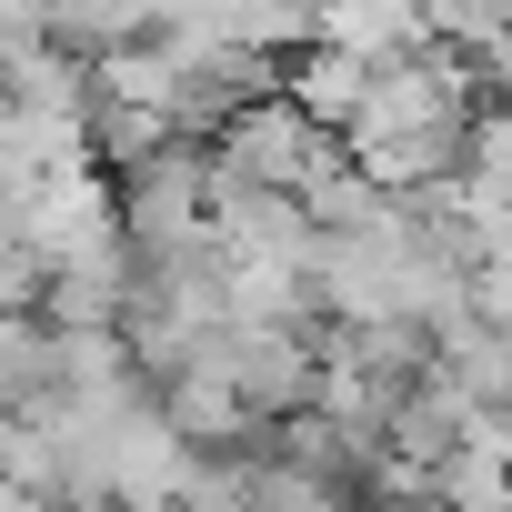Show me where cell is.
<instances>
[{
  "mask_svg": "<svg viewBox=\"0 0 512 512\" xmlns=\"http://www.w3.org/2000/svg\"><path fill=\"white\" fill-rule=\"evenodd\" d=\"M362 81H372V61L362 51H342V41H302V51H282V91L312 111V121H352V101H362Z\"/></svg>",
  "mask_w": 512,
  "mask_h": 512,
  "instance_id": "cell-2",
  "label": "cell"
},
{
  "mask_svg": "<svg viewBox=\"0 0 512 512\" xmlns=\"http://www.w3.org/2000/svg\"><path fill=\"white\" fill-rule=\"evenodd\" d=\"M332 161H342V131L312 121L282 81L251 91V101H231L221 131H211V171H221V181H251V191H292V201H302Z\"/></svg>",
  "mask_w": 512,
  "mask_h": 512,
  "instance_id": "cell-1",
  "label": "cell"
}]
</instances>
